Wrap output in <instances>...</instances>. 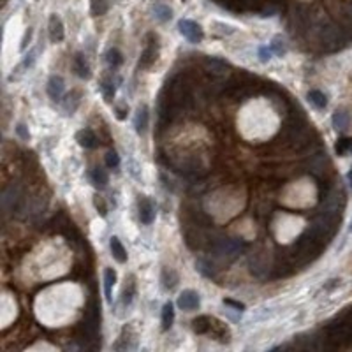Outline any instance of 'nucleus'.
I'll list each match as a JSON object with an SVG mask.
<instances>
[{
    "label": "nucleus",
    "mask_w": 352,
    "mask_h": 352,
    "mask_svg": "<svg viewBox=\"0 0 352 352\" xmlns=\"http://www.w3.org/2000/svg\"><path fill=\"white\" fill-rule=\"evenodd\" d=\"M245 249V241L240 240V238H229V236H222L217 238L210 243V250L211 254L217 257V259L222 261H233L243 252Z\"/></svg>",
    "instance_id": "obj_1"
},
{
    "label": "nucleus",
    "mask_w": 352,
    "mask_h": 352,
    "mask_svg": "<svg viewBox=\"0 0 352 352\" xmlns=\"http://www.w3.org/2000/svg\"><path fill=\"white\" fill-rule=\"evenodd\" d=\"M347 41V33L344 28L337 25H324L319 32V42L326 51H337L344 46V42Z\"/></svg>",
    "instance_id": "obj_2"
},
{
    "label": "nucleus",
    "mask_w": 352,
    "mask_h": 352,
    "mask_svg": "<svg viewBox=\"0 0 352 352\" xmlns=\"http://www.w3.org/2000/svg\"><path fill=\"white\" fill-rule=\"evenodd\" d=\"M157 58H159V37H157V33L150 32L145 39V48L141 51L139 67L141 69H150L157 62Z\"/></svg>",
    "instance_id": "obj_3"
},
{
    "label": "nucleus",
    "mask_w": 352,
    "mask_h": 352,
    "mask_svg": "<svg viewBox=\"0 0 352 352\" xmlns=\"http://www.w3.org/2000/svg\"><path fill=\"white\" fill-rule=\"evenodd\" d=\"M21 206H23L21 187L18 183H11L2 192V208H4L5 213H14V211L21 210Z\"/></svg>",
    "instance_id": "obj_4"
},
{
    "label": "nucleus",
    "mask_w": 352,
    "mask_h": 352,
    "mask_svg": "<svg viewBox=\"0 0 352 352\" xmlns=\"http://www.w3.org/2000/svg\"><path fill=\"white\" fill-rule=\"evenodd\" d=\"M178 30L183 37H185L189 42H192V44L201 42L204 37V32H203V28H201V25L196 21H192V19H180Z\"/></svg>",
    "instance_id": "obj_5"
},
{
    "label": "nucleus",
    "mask_w": 352,
    "mask_h": 352,
    "mask_svg": "<svg viewBox=\"0 0 352 352\" xmlns=\"http://www.w3.org/2000/svg\"><path fill=\"white\" fill-rule=\"evenodd\" d=\"M176 303H178V307L182 308V310L192 312V310H196V308H199L201 298H199V294H197L196 291L187 289V291H183V293L180 294Z\"/></svg>",
    "instance_id": "obj_6"
},
{
    "label": "nucleus",
    "mask_w": 352,
    "mask_h": 352,
    "mask_svg": "<svg viewBox=\"0 0 352 352\" xmlns=\"http://www.w3.org/2000/svg\"><path fill=\"white\" fill-rule=\"evenodd\" d=\"M227 69H229V63L220 58L208 56V58L204 60V70H206L208 74L213 76V78H222V76H226Z\"/></svg>",
    "instance_id": "obj_7"
},
{
    "label": "nucleus",
    "mask_w": 352,
    "mask_h": 352,
    "mask_svg": "<svg viewBox=\"0 0 352 352\" xmlns=\"http://www.w3.org/2000/svg\"><path fill=\"white\" fill-rule=\"evenodd\" d=\"M48 35H49V41H51V42H62L63 37H65L63 23H62V19H60L56 14H51V16H49V21H48Z\"/></svg>",
    "instance_id": "obj_8"
},
{
    "label": "nucleus",
    "mask_w": 352,
    "mask_h": 352,
    "mask_svg": "<svg viewBox=\"0 0 352 352\" xmlns=\"http://www.w3.org/2000/svg\"><path fill=\"white\" fill-rule=\"evenodd\" d=\"M139 220L146 226L155 220V206L148 197H141L139 199Z\"/></svg>",
    "instance_id": "obj_9"
},
{
    "label": "nucleus",
    "mask_w": 352,
    "mask_h": 352,
    "mask_svg": "<svg viewBox=\"0 0 352 352\" xmlns=\"http://www.w3.org/2000/svg\"><path fill=\"white\" fill-rule=\"evenodd\" d=\"M72 67H74V72L81 79H90L92 78V70H90V63L86 60V56L83 53H76L74 60H72Z\"/></svg>",
    "instance_id": "obj_10"
},
{
    "label": "nucleus",
    "mask_w": 352,
    "mask_h": 352,
    "mask_svg": "<svg viewBox=\"0 0 352 352\" xmlns=\"http://www.w3.org/2000/svg\"><path fill=\"white\" fill-rule=\"evenodd\" d=\"M46 90H48V95L51 100H62L63 90H65V83H63V79L60 78V76L55 74L48 79V86H46Z\"/></svg>",
    "instance_id": "obj_11"
},
{
    "label": "nucleus",
    "mask_w": 352,
    "mask_h": 352,
    "mask_svg": "<svg viewBox=\"0 0 352 352\" xmlns=\"http://www.w3.org/2000/svg\"><path fill=\"white\" fill-rule=\"evenodd\" d=\"M134 129H136L137 134H145L146 129H148V108L145 104H141L136 111V116H134Z\"/></svg>",
    "instance_id": "obj_12"
},
{
    "label": "nucleus",
    "mask_w": 352,
    "mask_h": 352,
    "mask_svg": "<svg viewBox=\"0 0 352 352\" xmlns=\"http://www.w3.org/2000/svg\"><path fill=\"white\" fill-rule=\"evenodd\" d=\"M79 102H81V93L78 92V90H74V92L67 93L65 97L62 99V109L65 115H72V113L78 109Z\"/></svg>",
    "instance_id": "obj_13"
},
{
    "label": "nucleus",
    "mask_w": 352,
    "mask_h": 352,
    "mask_svg": "<svg viewBox=\"0 0 352 352\" xmlns=\"http://www.w3.org/2000/svg\"><path fill=\"white\" fill-rule=\"evenodd\" d=\"M76 141L79 143V146L83 148H95L97 146V136L93 134L92 129H81L76 132Z\"/></svg>",
    "instance_id": "obj_14"
},
{
    "label": "nucleus",
    "mask_w": 352,
    "mask_h": 352,
    "mask_svg": "<svg viewBox=\"0 0 352 352\" xmlns=\"http://www.w3.org/2000/svg\"><path fill=\"white\" fill-rule=\"evenodd\" d=\"M116 284V271L113 268H106L104 270V294H106V301L113 303V286Z\"/></svg>",
    "instance_id": "obj_15"
},
{
    "label": "nucleus",
    "mask_w": 352,
    "mask_h": 352,
    "mask_svg": "<svg viewBox=\"0 0 352 352\" xmlns=\"http://www.w3.org/2000/svg\"><path fill=\"white\" fill-rule=\"evenodd\" d=\"M109 249H111V256L115 257V261H118L120 264L127 263V250L116 236H113L109 240Z\"/></svg>",
    "instance_id": "obj_16"
},
{
    "label": "nucleus",
    "mask_w": 352,
    "mask_h": 352,
    "mask_svg": "<svg viewBox=\"0 0 352 352\" xmlns=\"http://www.w3.org/2000/svg\"><path fill=\"white\" fill-rule=\"evenodd\" d=\"M160 280H162V287L166 291H173L174 287L178 286V273L171 268H164L162 270V275H160Z\"/></svg>",
    "instance_id": "obj_17"
},
{
    "label": "nucleus",
    "mask_w": 352,
    "mask_h": 352,
    "mask_svg": "<svg viewBox=\"0 0 352 352\" xmlns=\"http://www.w3.org/2000/svg\"><path fill=\"white\" fill-rule=\"evenodd\" d=\"M90 180H92V183L97 187V189H104L109 182L108 173H106L102 167H93V169L90 171Z\"/></svg>",
    "instance_id": "obj_18"
},
{
    "label": "nucleus",
    "mask_w": 352,
    "mask_h": 352,
    "mask_svg": "<svg viewBox=\"0 0 352 352\" xmlns=\"http://www.w3.org/2000/svg\"><path fill=\"white\" fill-rule=\"evenodd\" d=\"M100 92H102V97L106 102H111L116 92V85L113 81V78H109V76L102 78V81H100Z\"/></svg>",
    "instance_id": "obj_19"
},
{
    "label": "nucleus",
    "mask_w": 352,
    "mask_h": 352,
    "mask_svg": "<svg viewBox=\"0 0 352 352\" xmlns=\"http://www.w3.org/2000/svg\"><path fill=\"white\" fill-rule=\"evenodd\" d=\"M351 125V115L345 109H338L333 115V127L337 130H347Z\"/></svg>",
    "instance_id": "obj_20"
},
{
    "label": "nucleus",
    "mask_w": 352,
    "mask_h": 352,
    "mask_svg": "<svg viewBox=\"0 0 352 352\" xmlns=\"http://www.w3.org/2000/svg\"><path fill=\"white\" fill-rule=\"evenodd\" d=\"M160 321H162V331H169L174 323V308L171 301L162 307V319Z\"/></svg>",
    "instance_id": "obj_21"
},
{
    "label": "nucleus",
    "mask_w": 352,
    "mask_h": 352,
    "mask_svg": "<svg viewBox=\"0 0 352 352\" xmlns=\"http://www.w3.org/2000/svg\"><path fill=\"white\" fill-rule=\"evenodd\" d=\"M196 268L201 275H204L206 278H215L217 275V268L213 263H210L208 259H197L196 261Z\"/></svg>",
    "instance_id": "obj_22"
},
{
    "label": "nucleus",
    "mask_w": 352,
    "mask_h": 352,
    "mask_svg": "<svg viewBox=\"0 0 352 352\" xmlns=\"http://www.w3.org/2000/svg\"><path fill=\"white\" fill-rule=\"evenodd\" d=\"M308 100H310L317 109H324L328 106L326 93L321 92V90H310V92H308Z\"/></svg>",
    "instance_id": "obj_23"
},
{
    "label": "nucleus",
    "mask_w": 352,
    "mask_h": 352,
    "mask_svg": "<svg viewBox=\"0 0 352 352\" xmlns=\"http://www.w3.org/2000/svg\"><path fill=\"white\" fill-rule=\"evenodd\" d=\"M210 328H211V317H208V315H201V317L192 321V330L196 331L197 335L208 333Z\"/></svg>",
    "instance_id": "obj_24"
},
{
    "label": "nucleus",
    "mask_w": 352,
    "mask_h": 352,
    "mask_svg": "<svg viewBox=\"0 0 352 352\" xmlns=\"http://www.w3.org/2000/svg\"><path fill=\"white\" fill-rule=\"evenodd\" d=\"M210 331H213V333H215L217 337H219L222 342H229L231 333H229V330H227L226 324H222L220 321L211 319V328H210Z\"/></svg>",
    "instance_id": "obj_25"
},
{
    "label": "nucleus",
    "mask_w": 352,
    "mask_h": 352,
    "mask_svg": "<svg viewBox=\"0 0 352 352\" xmlns=\"http://www.w3.org/2000/svg\"><path fill=\"white\" fill-rule=\"evenodd\" d=\"M153 14H155V18L159 19V21L166 23L169 21L171 18H173V11H171L169 5L166 4H155L153 5Z\"/></svg>",
    "instance_id": "obj_26"
},
{
    "label": "nucleus",
    "mask_w": 352,
    "mask_h": 352,
    "mask_svg": "<svg viewBox=\"0 0 352 352\" xmlns=\"http://www.w3.org/2000/svg\"><path fill=\"white\" fill-rule=\"evenodd\" d=\"M106 62H108V65L111 67V69H116V67H120L123 63L122 51H120V49H116V48L108 49V53H106Z\"/></svg>",
    "instance_id": "obj_27"
},
{
    "label": "nucleus",
    "mask_w": 352,
    "mask_h": 352,
    "mask_svg": "<svg viewBox=\"0 0 352 352\" xmlns=\"http://www.w3.org/2000/svg\"><path fill=\"white\" fill-rule=\"evenodd\" d=\"M134 294H136V284H134V277H129V282L125 284L122 291V303L123 305H130Z\"/></svg>",
    "instance_id": "obj_28"
},
{
    "label": "nucleus",
    "mask_w": 352,
    "mask_h": 352,
    "mask_svg": "<svg viewBox=\"0 0 352 352\" xmlns=\"http://www.w3.org/2000/svg\"><path fill=\"white\" fill-rule=\"evenodd\" d=\"M109 9V0H92L90 2V11L93 16H102L106 14Z\"/></svg>",
    "instance_id": "obj_29"
},
{
    "label": "nucleus",
    "mask_w": 352,
    "mask_h": 352,
    "mask_svg": "<svg viewBox=\"0 0 352 352\" xmlns=\"http://www.w3.org/2000/svg\"><path fill=\"white\" fill-rule=\"evenodd\" d=\"M351 146H352V137H340L335 145V152L337 155L344 157L345 153H351Z\"/></svg>",
    "instance_id": "obj_30"
},
{
    "label": "nucleus",
    "mask_w": 352,
    "mask_h": 352,
    "mask_svg": "<svg viewBox=\"0 0 352 352\" xmlns=\"http://www.w3.org/2000/svg\"><path fill=\"white\" fill-rule=\"evenodd\" d=\"M271 49H273V53L275 55H278V56L286 55L287 46H286V42H284V39H282L280 35L273 37V41H271Z\"/></svg>",
    "instance_id": "obj_31"
},
{
    "label": "nucleus",
    "mask_w": 352,
    "mask_h": 352,
    "mask_svg": "<svg viewBox=\"0 0 352 352\" xmlns=\"http://www.w3.org/2000/svg\"><path fill=\"white\" fill-rule=\"evenodd\" d=\"M106 166L109 169H116L120 166V155L116 152H108L106 153Z\"/></svg>",
    "instance_id": "obj_32"
},
{
    "label": "nucleus",
    "mask_w": 352,
    "mask_h": 352,
    "mask_svg": "<svg viewBox=\"0 0 352 352\" xmlns=\"http://www.w3.org/2000/svg\"><path fill=\"white\" fill-rule=\"evenodd\" d=\"M93 206H95V210L100 213V217H106L108 215V206H106V203H104V199L100 196H95L93 197Z\"/></svg>",
    "instance_id": "obj_33"
},
{
    "label": "nucleus",
    "mask_w": 352,
    "mask_h": 352,
    "mask_svg": "<svg viewBox=\"0 0 352 352\" xmlns=\"http://www.w3.org/2000/svg\"><path fill=\"white\" fill-rule=\"evenodd\" d=\"M35 58H37V49H30V51L25 55V60H23L21 67H32L33 62H35Z\"/></svg>",
    "instance_id": "obj_34"
},
{
    "label": "nucleus",
    "mask_w": 352,
    "mask_h": 352,
    "mask_svg": "<svg viewBox=\"0 0 352 352\" xmlns=\"http://www.w3.org/2000/svg\"><path fill=\"white\" fill-rule=\"evenodd\" d=\"M271 55H273V49H271V46H270V48H268V46H261V48H259V60H261V62H270Z\"/></svg>",
    "instance_id": "obj_35"
},
{
    "label": "nucleus",
    "mask_w": 352,
    "mask_h": 352,
    "mask_svg": "<svg viewBox=\"0 0 352 352\" xmlns=\"http://www.w3.org/2000/svg\"><path fill=\"white\" fill-rule=\"evenodd\" d=\"M116 118L118 120H125L127 118V113H129V108H127L125 104H122V106H116Z\"/></svg>",
    "instance_id": "obj_36"
},
{
    "label": "nucleus",
    "mask_w": 352,
    "mask_h": 352,
    "mask_svg": "<svg viewBox=\"0 0 352 352\" xmlns=\"http://www.w3.org/2000/svg\"><path fill=\"white\" fill-rule=\"evenodd\" d=\"M224 305H229V307H233V308H236V310H240V312H243L245 310V305L243 303H240V301H234V300H224Z\"/></svg>",
    "instance_id": "obj_37"
},
{
    "label": "nucleus",
    "mask_w": 352,
    "mask_h": 352,
    "mask_svg": "<svg viewBox=\"0 0 352 352\" xmlns=\"http://www.w3.org/2000/svg\"><path fill=\"white\" fill-rule=\"evenodd\" d=\"M16 132H18V136L21 137V139H28V137H30L28 130H26V127L23 125V123H18V127H16Z\"/></svg>",
    "instance_id": "obj_38"
},
{
    "label": "nucleus",
    "mask_w": 352,
    "mask_h": 352,
    "mask_svg": "<svg viewBox=\"0 0 352 352\" xmlns=\"http://www.w3.org/2000/svg\"><path fill=\"white\" fill-rule=\"evenodd\" d=\"M30 35H32V30H26V33H25V37H23V41H21V49H25L26 48V44H28V41H30Z\"/></svg>",
    "instance_id": "obj_39"
},
{
    "label": "nucleus",
    "mask_w": 352,
    "mask_h": 352,
    "mask_svg": "<svg viewBox=\"0 0 352 352\" xmlns=\"http://www.w3.org/2000/svg\"><path fill=\"white\" fill-rule=\"evenodd\" d=\"M347 178H349V185L352 187V169L349 171V174H347Z\"/></svg>",
    "instance_id": "obj_40"
},
{
    "label": "nucleus",
    "mask_w": 352,
    "mask_h": 352,
    "mask_svg": "<svg viewBox=\"0 0 352 352\" xmlns=\"http://www.w3.org/2000/svg\"><path fill=\"white\" fill-rule=\"evenodd\" d=\"M349 231H351V233H352V224H351V227H349Z\"/></svg>",
    "instance_id": "obj_41"
},
{
    "label": "nucleus",
    "mask_w": 352,
    "mask_h": 352,
    "mask_svg": "<svg viewBox=\"0 0 352 352\" xmlns=\"http://www.w3.org/2000/svg\"><path fill=\"white\" fill-rule=\"evenodd\" d=\"M183 2H185V0H183Z\"/></svg>",
    "instance_id": "obj_42"
}]
</instances>
